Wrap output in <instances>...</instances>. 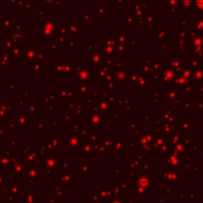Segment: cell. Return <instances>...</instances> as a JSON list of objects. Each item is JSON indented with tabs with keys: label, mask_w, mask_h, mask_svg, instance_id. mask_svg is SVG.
Wrapping results in <instances>:
<instances>
[{
	"label": "cell",
	"mask_w": 203,
	"mask_h": 203,
	"mask_svg": "<svg viewBox=\"0 0 203 203\" xmlns=\"http://www.w3.org/2000/svg\"><path fill=\"white\" fill-rule=\"evenodd\" d=\"M197 2L199 5H203V0H197Z\"/></svg>",
	"instance_id": "cell-1"
}]
</instances>
